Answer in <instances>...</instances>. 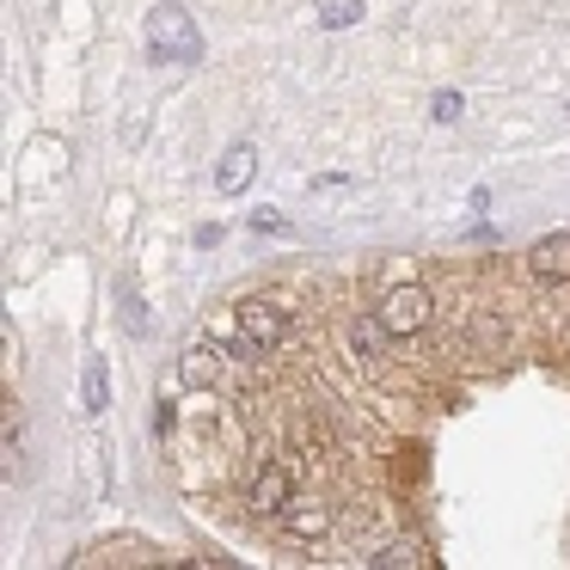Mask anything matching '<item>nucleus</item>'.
I'll return each mask as SVG.
<instances>
[{
    "instance_id": "20e7f679",
    "label": "nucleus",
    "mask_w": 570,
    "mask_h": 570,
    "mask_svg": "<svg viewBox=\"0 0 570 570\" xmlns=\"http://www.w3.org/2000/svg\"><path fill=\"white\" fill-rule=\"evenodd\" d=\"M430 313H435V301H430V288H423V283H399L393 295L381 301V320H386V332H393V337L423 332V325H430Z\"/></svg>"
},
{
    "instance_id": "9d476101",
    "label": "nucleus",
    "mask_w": 570,
    "mask_h": 570,
    "mask_svg": "<svg viewBox=\"0 0 570 570\" xmlns=\"http://www.w3.org/2000/svg\"><path fill=\"white\" fill-rule=\"evenodd\" d=\"M313 19H320L325 31H350L362 19V0H313Z\"/></svg>"
},
{
    "instance_id": "f03ea898",
    "label": "nucleus",
    "mask_w": 570,
    "mask_h": 570,
    "mask_svg": "<svg viewBox=\"0 0 570 570\" xmlns=\"http://www.w3.org/2000/svg\"><path fill=\"white\" fill-rule=\"evenodd\" d=\"M288 337V313L276 301H246L239 307V337H234V356L239 362H258L264 350H276Z\"/></svg>"
},
{
    "instance_id": "ddd939ff",
    "label": "nucleus",
    "mask_w": 570,
    "mask_h": 570,
    "mask_svg": "<svg viewBox=\"0 0 570 570\" xmlns=\"http://www.w3.org/2000/svg\"><path fill=\"white\" fill-rule=\"evenodd\" d=\"M124 320H129V332H136V337H148V313H141L136 288H124Z\"/></svg>"
},
{
    "instance_id": "1a4fd4ad",
    "label": "nucleus",
    "mask_w": 570,
    "mask_h": 570,
    "mask_svg": "<svg viewBox=\"0 0 570 570\" xmlns=\"http://www.w3.org/2000/svg\"><path fill=\"white\" fill-rule=\"evenodd\" d=\"M374 570H423L430 558H423V546L417 540H393V546H381V552L368 558Z\"/></svg>"
},
{
    "instance_id": "f257e3e1",
    "label": "nucleus",
    "mask_w": 570,
    "mask_h": 570,
    "mask_svg": "<svg viewBox=\"0 0 570 570\" xmlns=\"http://www.w3.org/2000/svg\"><path fill=\"white\" fill-rule=\"evenodd\" d=\"M148 50L160 56V62H178V68L203 62V38H197V26H190V13L178 0H160L148 13Z\"/></svg>"
},
{
    "instance_id": "39448f33",
    "label": "nucleus",
    "mask_w": 570,
    "mask_h": 570,
    "mask_svg": "<svg viewBox=\"0 0 570 570\" xmlns=\"http://www.w3.org/2000/svg\"><path fill=\"white\" fill-rule=\"evenodd\" d=\"M528 276L533 283H570V234H546L528 246Z\"/></svg>"
},
{
    "instance_id": "2eb2a0df",
    "label": "nucleus",
    "mask_w": 570,
    "mask_h": 570,
    "mask_svg": "<svg viewBox=\"0 0 570 570\" xmlns=\"http://www.w3.org/2000/svg\"><path fill=\"white\" fill-rule=\"evenodd\" d=\"M154 430H160V435H173V430H178V405H173L166 393H160V411H154Z\"/></svg>"
},
{
    "instance_id": "4468645a",
    "label": "nucleus",
    "mask_w": 570,
    "mask_h": 570,
    "mask_svg": "<svg viewBox=\"0 0 570 570\" xmlns=\"http://www.w3.org/2000/svg\"><path fill=\"white\" fill-rule=\"evenodd\" d=\"M435 124H460V92H435Z\"/></svg>"
},
{
    "instance_id": "f8f14e48",
    "label": "nucleus",
    "mask_w": 570,
    "mask_h": 570,
    "mask_svg": "<svg viewBox=\"0 0 570 570\" xmlns=\"http://www.w3.org/2000/svg\"><path fill=\"white\" fill-rule=\"evenodd\" d=\"M80 399H87V411H105V405H111V393H105V362H87V381H80Z\"/></svg>"
},
{
    "instance_id": "6e6552de",
    "label": "nucleus",
    "mask_w": 570,
    "mask_h": 570,
    "mask_svg": "<svg viewBox=\"0 0 570 570\" xmlns=\"http://www.w3.org/2000/svg\"><path fill=\"white\" fill-rule=\"evenodd\" d=\"M252 173H258V148H252V141H234V148L222 154V173H215V190H222V197H239V190L252 185Z\"/></svg>"
},
{
    "instance_id": "423d86ee",
    "label": "nucleus",
    "mask_w": 570,
    "mask_h": 570,
    "mask_svg": "<svg viewBox=\"0 0 570 570\" xmlns=\"http://www.w3.org/2000/svg\"><path fill=\"white\" fill-rule=\"evenodd\" d=\"M222 374H227V350L222 344H190L185 356H178V381H185L190 393H209Z\"/></svg>"
},
{
    "instance_id": "9b49d317",
    "label": "nucleus",
    "mask_w": 570,
    "mask_h": 570,
    "mask_svg": "<svg viewBox=\"0 0 570 570\" xmlns=\"http://www.w3.org/2000/svg\"><path fill=\"white\" fill-rule=\"evenodd\" d=\"M350 337H356V350L368 362H381L386 356V337H393V332H386V320H356V332H350Z\"/></svg>"
},
{
    "instance_id": "dca6fc26",
    "label": "nucleus",
    "mask_w": 570,
    "mask_h": 570,
    "mask_svg": "<svg viewBox=\"0 0 570 570\" xmlns=\"http://www.w3.org/2000/svg\"><path fill=\"white\" fill-rule=\"evenodd\" d=\"M252 227H258V234H283V215H276V209H258V215H252Z\"/></svg>"
},
{
    "instance_id": "7ed1b4c3",
    "label": "nucleus",
    "mask_w": 570,
    "mask_h": 570,
    "mask_svg": "<svg viewBox=\"0 0 570 570\" xmlns=\"http://www.w3.org/2000/svg\"><path fill=\"white\" fill-rule=\"evenodd\" d=\"M295 503V460H264L258 472H252V484H246V509L252 515H283V509Z\"/></svg>"
},
{
    "instance_id": "0eeeda50",
    "label": "nucleus",
    "mask_w": 570,
    "mask_h": 570,
    "mask_svg": "<svg viewBox=\"0 0 570 570\" xmlns=\"http://www.w3.org/2000/svg\"><path fill=\"white\" fill-rule=\"evenodd\" d=\"M276 521H283L288 540H325V533H332V509H325L320 497H313V503H307V497H295Z\"/></svg>"
}]
</instances>
